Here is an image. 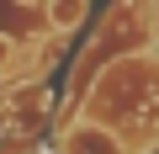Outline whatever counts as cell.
<instances>
[{"mask_svg": "<svg viewBox=\"0 0 159 154\" xmlns=\"http://www.w3.org/2000/svg\"><path fill=\"white\" fill-rule=\"evenodd\" d=\"M58 154H127L122 138L101 122H69L64 138H58Z\"/></svg>", "mask_w": 159, "mask_h": 154, "instance_id": "6da1fadb", "label": "cell"}, {"mask_svg": "<svg viewBox=\"0 0 159 154\" xmlns=\"http://www.w3.org/2000/svg\"><path fill=\"white\" fill-rule=\"evenodd\" d=\"M11 58H16V37H11V32H0V69H6Z\"/></svg>", "mask_w": 159, "mask_h": 154, "instance_id": "3957f363", "label": "cell"}, {"mask_svg": "<svg viewBox=\"0 0 159 154\" xmlns=\"http://www.w3.org/2000/svg\"><path fill=\"white\" fill-rule=\"evenodd\" d=\"M148 37H159V6H154V16H148Z\"/></svg>", "mask_w": 159, "mask_h": 154, "instance_id": "277c9868", "label": "cell"}, {"mask_svg": "<svg viewBox=\"0 0 159 154\" xmlns=\"http://www.w3.org/2000/svg\"><path fill=\"white\" fill-rule=\"evenodd\" d=\"M90 0H48V27L53 32H74L80 21H85Z\"/></svg>", "mask_w": 159, "mask_h": 154, "instance_id": "7a4b0ae2", "label": "cell"}, {"mask_svg": "<svg viewBox=\"0 0 159 154\" xmlns=\"http://www.w3.org/2000/svg\"><path fill=\"white\" fill-rule=\"evenodd\" d=\"M21 6H48V0H21Z\"/></svg>", "mask_w": 159, "mask_h": 154, "instance_id": "5b68a950", "label": "cell"}]
</instances>
